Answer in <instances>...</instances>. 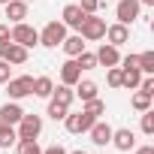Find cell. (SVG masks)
I'll return each mask as SVG.
<instances>
[{"label":"cell","mask_w":154,"mask_h":154,"mask_svg":"<svg viewBox=\"0 0 154 154\" xmlns=\"http://www.w3.org/2000/svg\"><path fill=\"white\" fill-rule=\"evenodd\" d=\"M39 133H42V118L33 115V112H30V115L24 112L21 121H18V139H36Z\"/></svg>","instance_id":"5b68a950"},{"label":"cell","mask_w":154,"mask_h":154,"mask_svg":"<svg viewBox=\"0 0 154 154\" xmlns=\"http://www.w3.org/2000/svg\"><path fill=\"white\" fill-rule=\"evenodd\" d=\"M69 154H85V151H69Z\"/></svg>","instance_id":"f35d334b"},{"label":"cell","mask_w":154,"mask_h":154,"mask_svg":"<svg viewBox=\"0 0 154 154\" xmlns=\"http://www.w3.org/2000/svg\"><path fill=\"white\" fill-rule=\"evenodd\" d=\"M12 79V63H6V60H0V85H6Z\"/></svg>","instance_id":"1f68e13d"},{"label":"cell","mask_w":154,"mask_h":154,"mask_svg":"<svg viewBox=\"0 0 154 154\" xmlns=\"http://www.w3.org/2000/svg\"><path fill=\"white\" fill-rule=\"evenodd\" d=\"M139 12H142L139 0H118V6H115V15H118L121 24H133L139 18Z\"/></svg>","instance_id":"52a82bcc"},{"label":"cell","mask_w":154,"mask_h":154,"mask_svg":"<svg viewBox=\"0 0 154 154\" xmlns=\"http://www.w3.org/2000/svg\"><path fill=\"white\" fill-rule=\"evenodd\" d=\"M0 3H3V6H6V3H9V0H0Z\"/></svg>","instance_id":"ab89813d"},{"label":"cell","mask_w":154,"mask_h":154,"mask_svg":"<svg viewBox=\"0 0 154 154\" xmlns=\"http://www.w3.org/2000/svg\"><path fill=\"white\" fill-rule=\"evenodd\" d=\"M106 39H109V45H121V42H130V30H127V24H112V27H106Z\"/></svg>","instance_id":"5bb4252c"},{"label":"cell","mask_w":154,"mask_h":154,"mask_svg":"<svg viewBox=\"0 0 154 154\" xmlns=\"http://www.w3.org/2000/svg\"><path fill=\"white\" fill-rule=\"evenodd\" d=\"M79 36H82V39H88V42L103 39V36H106V21H103V18H97V15H85V21L79 24Z\"/></svg>","instance_id":"7a4b0ae2"},{"label":"cell","mask_w":154,"mask_h":154,"mask_svg":"<svg viewBox=\"0 0 154 154\" xmlns=\"http://www.w3.org/2000/svg\"><path fill=\"white\" fill-rule=\"evenodd\" d=\"M63 39H66V24H63V21H48V24L42 27V33H39V42H42L45 48H57Z\"/></svg>","instance_id":"6da1fadb"},{"label":"cell","mask_w":154,"mask_h":154,"mask_svg":"<svg viewBox=\"0 0 154 154\" xmlns=\"http://www.w3.org/2000/svg\"><path fill=\"white\" fill-rule=\"evenodd\" d=\"M79 6H82L85 15H94V12L100 9V0H79Z\"/></svg>","instance_id":"f546056e"},{"label":"cell","mask_w":154,"mask_h":154,"mask_svg":"<svg viewBox=\"0 0 154 154\" xmlns=\"http://www.w3.org/2000/svg\"><path fill=\"white\" fill-rule=\"evenodd\" d=\"M72 88H75V94L82 97V103H85V100H94V97H97V85H94V82H88V79H85V82L79 79V82H75Z\"/></svg>","instance_id":"44dd1931"},{"label":"cell","mask_w":154,"mask_h":154,"mask_svg":"<svg viewBox=\"0 0 154 154\" xmlns=\"http://www.w3.org/2000/svg\"><path fill=\"white\" fill-rule=\"evenodd\" d=\"M6 94L12 100H21V97H30L33 94V75H12L6 82Z\"/></svg>","instance_id":"3957f363"},{"label":"cell","mask_w":154,"mask_h":154,"mask_svg":"<svg viewBox=\"0 0 154 154\" xmlns=\"http://www.w3.org/2000/svg\"><path fill=\"white\" fill-rule=\"evenodd\" d=\"M139 82H142V72L136 69V66H121V88H139Z\"/></svg>","instance_id":"2e32d148"},{"label":"cell","mask_w":154,"mask_h":154,"mask_svg":"<svg viewBox=\"0 0 154 154\" xmlns=\"http://www.w3.org/2000/svg\"><path fill=\"white\" fill-rule=\"evenodd\" d=\"M21 115H24V109H21L18 103H6V106H0V124H3V127H15V124L21 121Z\"/></svg>","instance_id":"9c48e42d"},{"label":"cell","mask_w":154,"mask_h":154,"mask_svg":"<svg viewBox=\"0 0 154 154\" xmlns=\"http://www.w3.org/2000/svg\"><path fill=\"white\" fill-rule=\"evenodd\" d=\"M133 109H139V112H145V109H151V94H145V91H139V94H133Z\"/></svg>","instance_id":"4316f807"},{"label":"cell","mask_w":154,"mask_h":154,"mask_svg":"<svg viewBox=\"0 0 154 154\" xmlns=\"http://www.w3.org/2000/svg\"><path fill=\"white\" fill-rule=\"evenodd\" d=\"M42 154H66V148H60V145H51V148H45Z\"/></svg>","instance_id":"d590c367"},{"label":"cell","mask_w":154,"mask_h":154,"mask_svg":"<svg viewBox=\"0 0 154 154\" xmlns=\"http://www.w3.org/2000/svg\"><path fill=\"white\" fill-rule=\"evenodd\" d=\"M85 112H88V115H94V118H100V115L106 112V103H103V100H97V97H94V100H85Z\"/></svg>","instance_id":"cb8c5ba5"},{"label":"cell","mask_w":154,"mask_h":154,"mask_svg":"<svg viewBox=\"0 0 154 154\" xmlns=\"http://www.w3.org/2000/svg\"><path fill=\"white\" fill-rule=\"evenodd\" d=\"M72 97H75V91H72L69 85H60V88H54V91H51V97H48V100H51V103H57V106H66V109H69Z\"/></svg>","instance_id":"ac0fdd59"},{"label":"cell","mask_w":154,"mask_h":154,"mask_svg":"<svg viewBox=\"0 0 154 154\" xmlns=\"http://www.w3.org/2000/svg\"><path fill=\"white\" fill-rule=\"evenodd\" d=\"M6 18L9 21H24L27 18V3H21V0H9V3H6Z\"/></svg>","instance_id":"e0dca14e"},{"label":"cell","mask_w":154,"mask_h":154,"mask_svg":"<svg viewBox=\"0 0 154 154\" xmlns=\"http://www.w3.org/2000/svg\"><path fill=\"white\" fill-rule=\"evenodd\" d=\"M0 60H6V63H24L27 60V48L24 45H18V42H3V45H0Z\"/></svg>","instance_id":"ba28073f"},{"label":"cell","mask_w":154,"mask_h":154,"mask_svg":"<svg viewBox=\"0 0 154 154\" xmlns=\"http://www.w3.org/2000/svg\"><path fill=\"white\" fill-rule=\"evenodd\" d=\"M139 3H142V6H154V0H139Z\"/></svg>","instance_id":"74e56055"},{"label":"cell","mask_w":154,"mask_h":154,"mask_svg":"<svg viewBox=\"0 0 154 154\" xmlns=\"http://www.w3.org/2000/svg\"><path fill=\"white\" fill-rule=\"evenodd\" d=\"M51 91H54V82L48 79V75H39V79H33V94H36V97L48 100V97H51Z\"/></svg>","instance_id":"ffe728a7"},{"label":"cell","mask_w":154,"mask_h":154,"mask_svg":"<svg viewBox=\"0 0 154 154\" xmlns=\"http://www.w3.org/2000/svg\"><path fill=\"white\" fill-rule=\"evenodd\" d=\"M15 139H18L15 127H3V124H0V148H12Z\"/></svg>","instance_id":"7402d4cb"},{"label":"cell","mask_w":154,"mask_h":154,"mask_svg":"<svg viewBox=\"0 0 154 154\" xmlns=\"http://www.w3.org/2000/svg\"><path fill=\"white\" fill-rule=\"evenodd\" d=\"M9 39H12V42H18V45H24V48H30V45H36V42H39V30H36V27H30V24H24V21H18V24L12 27Z\"/></svg>","instance_id":"277c9868"},{"label":"cell","mask_w":154,"mask_h":154,"mask_svg":"<svg viewBox=\"0 0 154 154\" xmlns=\"http://www.w3.org/2000/svg\"><path fill=\"white\" fill-rule=\"evenodd\" d=\"M106 79H109L112 88H121V66H109V75H106Z\"/></svg>","instance_id":"4dcf8cb0"},{"label":"cell","mask_w":154,"mask_h":154,"mask_svg":"<svg viewBox=\"0 0 154 154\" xmlns=\"http://www.w3.org/2000/svg\"><path fill=\"white\" fill-rule=\"evenodd\" d=\"M21 3H33V0H21Z\"/></svg>","instance_id":"60d3db41"},{"label":"cell","mask_w":154,"mask_h":154,"mask_svg":"<svg viewBox=\"0 0 154 154\" xmlns=\"http://www.w3.org/2000/svg\"><path fill=\"white\" fill-rule=\"evenodd\" d=\"M142 133H145V136H154V112H151V109L142 112Z\"/></svg>","instance_id":"83f0119b"},{"label":"cell","mask_w":154,"mask_h":154,"mask_svg":"<svg viewBox=\"0 0 154 154\" xmlns=\"http://www.w3.org/2000/svg\"><path fill=\"white\" fill-rule=\"evenodd\" d=\"M88 133H91V142H94V145H109V142H112V127H109L106 121H94Z\"/></svg>","instance_id":"30bf717a"},{"label":"cell","mask_w":154,"mask_h":154,"mask_svg":"<svg viewBox=\"0 0 154 154\" xmlns=\"http://www.w3.org/2000/svg\"><path fill=\"white\" fill-rule=\"evenodd\" d=\"M139 91H145V94H151V97H154V79H151V75H145V79L139 82Z\"/></svg>","instance_id":"d6a6232c"},{"label":"cell","mask_w":154,"mask_h":154,"mask_svg":"<svg viewBox=\"0 0 154 154\" xmlns=\"http://www.w3.org/2000/svg\"><path fill=\"white\" fill-rule=\"evenodd\" d=\"M139 72H145V75L154 72V51H142L139 54Z\"/></svg>","instance_id":"603a6c76"},{"label":"cell","mask_w":154,"mask_h":154,"mask_svg":"<svg viewBox=\"0 0 154 154\" xmlns=\"http://www.w3.org/2000/svg\"><path fill=\"white\" fill-rule=\"evenodd\" d=\"M82 79V69H79V63H75V60H66L63 66H60V85H75V82H79Z\"/></svg>","instance_id":"4fadbf2b"},{"label":"cell","mask_w":154,"mask_h":154,"mask_svg":"<svg viewBox=\"0 0 154 154\" xmlns=\"http://www.w3.org/2000/svg\"><path fill=\"white\" fill-rule=\"evenodd\" d=\"M66 112H69L66 106H57V103H51V100H48V118H54V121H63V118H66Z\"/></svg>","instance_id":"f1b7e54d"},{"label":"cell","mask_w":154,"mask_h":154,"mask_svg":"<svg viewBox=\"0 0 154 154\" xmlns=\"http://www.w3.org/2000/svg\"><path fill=\"white\" fill-rule=\"evenodd\" d=\"M112 145H115L118 151H130V148L136 145V136H133V130H130V127L112 130Z\"/></svg>","instance_id":"8fae6325"},{"label":"cell","mask_w":154,"mask_h":154,"mask_svg":"<svg viewBox=\"0 0 154 154\" xmlns=\"http://www.w3.org/2000/svg\"><path fill=\"white\" fill-rule=\"evenodd\" d=\"M94 121H97V118H94V115H88L85 109H82V112H75V115H69V112H66V118H63V124H66V130H69V133H88Z\"/></svg>","instance_id":"8992f818"},{"label":"cell","mask_w":154,"mask_h":154,"mask_svg":"<svg viewBox=\"0 0 154 154\" xmlns=\"http://www.w3.org/2000/svg\"><path fill=\"white\" fill-rule=\"evenodd\" d=\"M60 48H63L69 57H79V54L85 51V42H82V36H79V33H75V36H66V39L60 42Z\"/></svg>","instance_id":"d6986e66"},{"label":"cell","mask_w":154,"mask_h":154,"mask_svg":"<svg viewBox=\"0 0 154 154\" xmlns=\"http://www.w3.org/2000/svg\"><path fill=\"white\" fill-rule=\"evenodd\" d=\"M18 154H42L36 139H18Z\"/></svg>","instance_id":"d4e9b609"},{"label":"cell","mask_w":154,"mask_h":154,"mask_svg":"<svg viewBox=\"0 0 154 154\" xmlns=\"http://www.w3.org/2000/svg\"><path fill=\"white\" fill-rule=\"evenodd\" d=\"M136 154H154V145H142V148H136Z\"/></svg>","instance_id":"8d00e7d4"},{"label":"cell","mask_w":154,"mask_h":154,"mask_svg":"<svg viewBox=\"0 0 154 154\" xmlns=\"http://www.w3.org/2000/svg\"><path fill=\"white\" fill-rule=\"evenodd\" d=\"M121 63H124V66H136V69H139V54H127Z\"/></svg>","instance_id":"836d02e7"},{"label":"cell","mask_w":154,"mask_h":154,"mask_svg":"<svg viewBox=\"0 0 154 154\" xmlns=\"http://www.w3.org/2000/svg\"><path fill=\"white\" fill-rule=\"evenodd\" d=\"M9 24H0V45H3V42H9Z\"/></svg>","instance_id":"e575fe53"},{"label":"cell","mask_w":154,"mask_h":154,"mask_svg":"<svg viewBox=\"0 0 154 154\" xmlns=\"http://www.w3.org/2000/svg\"><path fill=\"white\" fill-rule=\"evenodd\" d=\"M60 18H63V24H66V27H75V30H79V24L85 21V12H82V6H79V3H66Z\"/></svg>","instance_id":"7c38bea8"},{"label":"cell","mask_w":154,"mask_h":154,"mask_svg":"<svg viewBox=\"0 0 154 154\" xmlns=\"http://www.w3.org/2000/svg\"><path fill=\"white\" fill-rule=\"evenodd\" d=\"M75 63H79V69H94V66H97V54H91V51H82L79 57H75Z\"/></svg>","instance_id":"484cf974"},{"label":"cell","mask_w":154,"mask_h":154,"mask_svg":"<svg viewBox=\"0 0 154 154\" xmlns=\"http://www.w3.org/2000/svg\"><path fill=\"white\" fill-rule=\"evenodd\" d=\"M97 63H103V66H118V63H121L118 45H100V51H97Z\"/></svg>","instance_id":"9a60e30c"}]
</instances>
